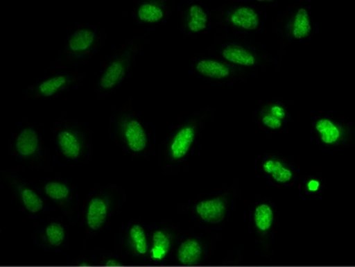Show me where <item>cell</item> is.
Wrapping results in <instances>:
<instances>
[{"label": "cell", "mask_w": 355, "mask_h": 267, "mask_svg": "<svg viewBox=\"0 0 355 267\" xmlns=\"http://www.w3.org/2000/svg\"><path fill=\"white\" fill-rule=\"evenodd\" d=\"M208 53L236 67L259 73L266 68L281 70L282 57L265 49L261 44L245 35L225 33L214 36Z\"/></svg>", "instance_id": "6da1fadb"}, {"label": "cell", "mask_w": 355, "mask_h": 267, "mask_svg": "<svg viewBox=\"0 0 355 267\" xmlns=\"http://www.w3.org/2000/svg\"><path fill=\"white\" fill-rule=\"evenodd\" d=\"M216 113L218 107L208 104L176 123L160 142L162 164L168 169H174L187 160Z\"/></svg>", "instance_id": "7a4b0ae2"}, {"label": "cell", "mask_w": 355, "mask_h": 267, "mask_svg": "<svg viewBox=\"0 0 355 267\" xmlns=\"http://www.w3.org/2000/svg\"><path fill=\"white\" fill-rule=\"evenodd\" d=\"M108 130L112 142L125 154L138 159L149 157L153 135L144 119L135 108L132 96L112 112Z\"/></svg>", "instance_id": "3957f363"}, {"label": "cell", "mask_w": 355, "mask_h": 267, "mask_svg": "<svg viewBox=\"0 0 355 267\" xmlns=\"http://www.w3.org/2000/svg\"><path fill=\"white\" fill-rule=\"evenodd\" d=\"M108 33L103 26L78 24L63 34L62 46L57 57L45 68L44 74L67 71L70 67L84 64L101 51Z\"/></svg>", "instance_id": "277c9868"}, {"label": "cell", "mask_w": 355, "mask_h": 267, "mask_svg": "<svg viewBox=\"0 0 355 267\" xmlns=\"http://www.w3.org/2000/svg\"><path fill=\"white\" fill-rule=\"evenodd\" d=\"M149 34H135L121 41L115 50L102 62L94 85L97 97L114 94L132 75L138 55L142 52Z\"/></svg>", "instance_id": "5b68a950"}, {"label": "cell", "mask_w": 355, "mask_h": 267, "mask_svg": "<svg viewBox=\"0 0 355 267\" xmlns=\"http://www.w3.org/2000/svg\"><path fill=\"white\" fill-rule=\"evenodd\" d=\"M267 2L257 0H230L214 10L216 28L230 33H257L264 28V15Z\"/></svg>", "instance_id": "8992f818"}, {"label": "cell", "mask_w": 355, "mask_h": 267, "mask_svg": "<svg viewBox=\"0 0 355 267\" xmlns=\"http://www.w3.org/2000/svg\"><path fill=\"white\" fill-rule=\"evenodd\" d=\"M50 131L55 152L62 159L79 162L91 157L92 130L81 121L60 117L53 121Z\"/></svg>", "instance_id": "52a82bcc"}, {"label": "cell", "mask_w": 355, "mask_h": 267, "mask_svg": "<svg viewBox=\"0 0 355 267\" xmlns=\"http://www.w3.org/2000/svg\"><path fill=\"white\" fill-rule=\"evenodd\" d=\"M273 31L279 40L282 53L294 43L315 37L318 26L313 21L310 0H301L288 6L275 19Z\"/></svg>", "instance_id": "ba28073f"}, {"label": "cell", "mask_w": 355, "mask_h": 267, "mask_svg": "<svg viewBox=\"0 0 355 267\" xmlns=\"http://www.w3.org/2000/svg\"><path fill=\"white\" fill-rule=\"evenodd\" d=\"M193 75L213 86H234L250 81L257 73L236 67L210 53H194L187 60Z\"/></svg>", "instance_id": "9c48e42d"}, {"label": "cell", "mask_w": 355, "mask_h": 267, "mask_svg": "<svg viewBox=\"0 0 355 267\" xmlns=\"http://www.w3.org/2000/svg\"><path fill=\"white\" fill-rule=\"evenodd\" d=\"M8 150L15 159L31 166L50 167V154L43 133L31 120L23 121L10 138Z\"/></svg>", "instance_id": "30bf717a"}, {"label": "cell", "mask_w": 355, "mask_h": 267, "mask_svg": "<svg viewBox=\"0 0 355 267\" xmlns=\"http://www.w3.org/2000/svg\"><path fill=\"white\" fill-rule=\"evenodd\" d=\"M354 123L339 116L318 115L311 120V133L315 143L328 149H342L354 143Z\"/></svg>", "instance_id": "8fae6325"}, {"label": "cell", "mask_w": 355, "mask_h": 267, "mask_svg": "<svg viewBox=\"0 0 355 267\" xmlns=\"http://www.w3.org/2000/svg\"><path fill=\"white\" fill-rule=\"evenodd\" d=\"M85 77L86 73L79 70L52 73L26 87L24 96L33 101H53L65 92L81 86Z\"/></svg>", "instance_id": "7c38bea8"}, {"label": "cell", "mask_w": 355, "mask_h": 267, "mask_svg": "<svg viewBox=\"0 0 355 267\" xmlns=\"http://www.w3.org/2000/svg\"><path fill=\"white\" fill-rule=\"evenodd\" d=\"M178 28L184 37L198 40L216 28L214 10L200 0H187L182 5Z\"/></svg>", "instance_id": "4fadbf2b"}, {"label": "cell", "mask_w": 355, "mask_h": 267, "mask_svg": "<svg viewBox=\"0 0 355 267\" xmlns=\"http://www.w3.org/2000/svg\"><path fill=\"white\" fill-rule=\"evenodd\" d=\"M252 119L261 132L272 135L286 132L291 119V105L284 98L259 102L255 106Z\"/></svg>", "instance_id": "5bb4252c"}, {"label": "cell", "mask_w": 355, "mask_h": 267, "mask_svg": "<svg viewBox=\"0 0 355 267\" xmlns=\"http://www.w3.org/2000/svg\"><path fill=\"white\" fill-rule=\"evenodd\" d=\"M174 0H135L131 7V21L140 28H157L171 19Z\"/></svg>", "instance_id": "9a60e30c"}, {"label": "cell", "mask_w": 355, "mask_h": 267, "mask_svg": "<svg viewBox=\"0 0 355 267\" xmlns=\"http://www.w3.org/2000/svg\"><path fill=\"white\" fill-rule=\"evenodd\" d=\"M116 198H119L118 191L115 189H109L89 198L85 206V220L87 227L96 232L105 225L114 205L116 204Z\"/></svg>", "instance_id": "2e32d148"}, {"label": "cell", "mask_w": 355, "mask_h": 267, "mask_svg": "<svg viewBox=\"0 0 355 267\" xmlns=\"http://www.w3.org/2000/svg\"><path fill=\"white\" fill-rule=\"evenodd\" d=\"M6 182L26 212L39 214L45 210L46 204L42 196L29 184L24 183L23 179L14 171L7 172Z\"/></svg>", "instance_id": "e0dca14e"}, {"label": "cell", "mask_w": 355, "mask_h": 267, "mask_svg": "<svg viewBox=\"0 0 355 267\" xmlns=\"http://www.w3.org/2000/svg\"><path fill=\"white\" fill-rule=\"evenodd\" d=\"M260 167L263 174L279 184L291 183L295 176L293 166L288 164V160L274 153H269L262 157Z\"/></svg>", "instance_id": "ac0fdd59"}, {"label": "cell", "mask_w": 355, "mask_h": 267, "mask_svg": "<svg viewBox=\"0 0 355 267\" xmlns=\"http://www.w3.org/2000/svg\"><path fill=\"white\" fill-rule=\"evenodd\" d=\"M227 196H215V198L201 199L194 204L193 211L197 217L208 223H220L225 220L227 214Z\"/></svg>", "instance_id": "d6986e66"}, {"label": "cell", "mask_w": 355, "mask_h": 267, "mask_svg": "<svg viewBox=\"0 0 355 267\" xmlns=\"http://www.w3.org/2000/svg\"><path fill=\"white\" fill-rule=\"evenodd\" d=\"M41 189L53 203L60 204L62 207L70 206L73 199V189L69 182L60 179L48 180L41 184Z\"/></svg>", "instance_id": "ffe728a7"}, {"label": "cell", "mask_w": 355, "mask_h": 267, "mask_svg": "<svg viewBox=\"0 0 355 267\" xmlns=\"http://www.w3.org/2000/svg\"><path fill=\"white\" fill-rule=\"evenodd\" d=\"M202 256L200 243L196 239H187L182 242L178 249V261L182 266H193Z\"/></svg>", "instance_id": "44dd1931"}, {"label": "cell", "mask_w": 355, "mask_h": 267, "mask_svg": "<svg viewBox=\"0 0 355 267\" xmlns=\"http://www.w3.org/2000/svg\"><path fill=\"white\" fill-rule=\"evenodd\" d=\"M275 213L273 208L268 203H260L255 206L254 221L255 227L261 232H268L273 225Z\"/></svg>", "instance_id": "7402d4cb"}, {"label": "cell", "mask_w": 355, "mask_h": 267, "mask_svg": "<svg viewBox=\"0 0 355 267\" xmlns=\"http://www.w3.org/2000/svg\"><path fill=\"white\" fill-rule=\"evenodd\" d=\"M153 240H154V245L150 251V256L155 261H162L167 256L171 246L168 235L162 230H157L153 235Z\"/></svg>", "instance_id": "603a6c76"}, {"label": "cell", "mask_w": 355, "mask_h": 267, "mask_svg": "<svg viewBox=\"0 0 355 267\" xmlns=\"http://www.w3.org/2000/svg\"><path fill=\"white\" fill-rule=\"evenodd\" d=\"M130 236L135 245L136 252L140 255H145L148 250V243L144 228L138 223H135L130 227Z\"/></svg>", "instance_id": "cb8c5ba5"}, {"label": "cell", "mask_w": 355, "mask_h": 267, "mask_svg": "<svg viewBox=\"0 0 355 267\" xmlns=\"http://www.w3.org/2000/svg\"><path fill=\"white\" fill-rule=\"evenodd\" d=\"M45 235L48 242L52 246L58 247L64 241L65 230L62 223L52 222L49 223L45 228Z\"/></svg>", "instance_id": "d4e9b609"}, {"label": "cell", "mask_w": 355, "mask_h": 267, "mask_svg": "<svg viewBox=\"0 0 355 267\" xmlns=\"http://www.w3.org/2000/svg\"><path fill=\"white\" fill-rule=\"evenodd\" d=\"M322 188V182L318 179L312 178L306 183V189L309 193H315Z\"/></svg>", "instance_id": "484cf974"}, {"label": "cell", "mask_w": 355, "mask_h": 267, "mask_svg": "<svg viewBox=\"0 0 355 267\" xmlns=\"http://www.w3.org/2000/svg\"><path fill=\"white\" fill-rule=\"evenodd\" d=\"M105 266L115 267L120 266V264H119V262H116V261H114V259H110V261L106 262Z\"/></svg>", "instance_id": "4316f807"}]
</instances>
